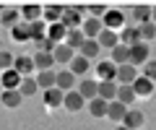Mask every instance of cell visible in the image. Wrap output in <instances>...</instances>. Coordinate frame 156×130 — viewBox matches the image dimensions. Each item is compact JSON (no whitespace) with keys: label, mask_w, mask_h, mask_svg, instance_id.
Returning <instances> with one entry per match:
<instances>
[{"label":"cell","mask_w":156,"mask_h":130,"mask_svg":"<svg viewBox=\"0 0 156 130\" xmlns=\"http://www.w3.org/2000/svg\"><path fill=\"white\" fill-rule=\"evenodd\" d=\"M101 23H104V29H109V31H117V29L128 26V16H125V11H107V16L101 18Z\"/></svg>","instance_id":"6da1fadb"},{"label":"cell","mask_w":156,"mask_h":130,"mask_svg":"<svg viewBox=\"0 0 156 130\" xmlns=\"http://www.w3.org/2000/svg\"><path fill=\"white\" fill-rule=\"evenodd\" d=\"M138 68L135 65H130V62H125V65H117V83L120 86H133L135 81H138Z\"/></svg>","instance_id":"7a4b0ae2"},{"label":"cell","mask_w":156,"mask_h":130,"mask_svg":"<svg viewBox=\"0 0 156 130\" xmlns=\"http://www.w3.org/2000/svg\"><path fill=\"white\" fill-rule=\"evenodd\" d=\"M65 11H68V5H60V3H50V5H44V23L50 26V23H60L62 21V16H65Z\"/></svg>","instance_id":"3957f363"},{"label":"cell","mask_w":156,"mask_h":130,"mask_svg":"<svg viewBox=\"0 0 156 130\" xmlns=\"http://www.w3.org/2000/svg\"><path fill=\"white\" fill-rule=\"evenodd\" d=\"M81 31L86 34V39H99V34L104 31V23H101V18L86 16V21H83V26H81Z\"/></svg>","instance_id":"277c9868"},{"label":"cell","mask_w":156,"mask_h":130,"mask_svg":"<svg viewBox=\"0 0 156 130\" xmlns=\"http://www.w3.org/2000/svg\"><path fill=\"white\" fill-rule=\"evenodd\" d=\"M122 125L128 130H140L146 125V112H140V109H133L130 107L128 109V114H125V120H122Z\"/></svg>","instance_id":"5b68a950"},{"label":"cell","mask_w":156,"mask_h":130,"mask_svg":"<svg viewBox=\"0 0 156 130\" xmlns=\"http://www.w3.org/2000/svg\"><path fill=\"white\" fill-rule=\"evenodd\" d=\"M13 70H16L21 78H29V73H34V57L29 55H16V62H13Z\"/></svg>","instance_id":"8992f818"},{"label":"cell","mask_w":156,"mask_h":130,"mask_svg":"<svg viewBox=\"0 0 156 130\" xmlns=\"http://www.w3.org/2000/svg\"><path fill=\"white\" fill-rule=\"evenodd\" d=\"M42 102H44L47 109H57V107H62V102H65V91L50 89V91H44V94H42Z\"/></svg>","instance_id":"52a82bcc"},{"label":"cell","mask_w":156,"mask_h":130,"mask_svg":"<svg viewBox=\"0 0 156 130\" xmlns=\"http://www.w3.org/2000/svg\"><path fill=\"white\" fill-rule=\"evenodd\" d=\"M42 16H44V8L39 5V3H26V5L21 8V18H23L26 23L42 21Z\"/></svg>","instance_id":"ba28073f"},{"label":"cell","mask_w":156,"mask_h":130,"mask_svg":"<svg viewBox=\"0 0 156 130\" xmlns=\"http://www.w3.org/2000/svg\"><path fill=\"white\" fill-rule=\"evenodd\" d=\"M140 31H138V26H125L122 31H120V44H125V47H135V44H140Z\"/></svg>","instance_id":"9c48e42d"},{"label":"cell","mask_w":156,"mask_h":130,"mask_svg":"<svg viewBox=\"0 0 156 130\" xmlns=\"http://www.w3.org/2000/svg\"><path fill=\"white\" fill-rule=\"evenodd\" d=\"M148 62V44L146 42H140V44H135V47H130V65H146Z\"/></svg>","instance_id":"30bf717a"},{"label":"cell","mask_w":156,"mask_h":130,"mask_svg":"<svg viewBox=\"0 0 156 130\" xmlns=\"http://www.w3.org/2000/svg\"><path fill=\"white\" fill-rule=\"evenodd\" d=\"M78 94L83 96L86 102H91V99H96V96H99V81L83 78L81 83H78Z\"/></svg>","instance_id":"8fae6325"},{"label":"cell","mask_w":156,"mask_h":130,"mask_svg":"<svg viewBox=\"0 0 156 130\" xmlns=\"http://www.w3.org/2000/svg\"><path fill=\"white\" fill-rule=\"evenodd\" d=\"M83 21H86V18L81 16V13H76L70 5H68V11H65V16H62V21H60V23L68 29V31H76V29L83 26Z\"/></svg>","instance_id":"7c38bea8"},{"label":"cell","mask_w":156,"mask_h":130,"mask_svg":"<svg viewBox=\"0 0 156 130\" xmlns=\"http://www.w3.org/2000/svg\"><path fill=\"white\" fill-rule=\"evenodd\" d=\"M96 73L101 81H117V65L112 60H99L96 62Z\"/></svg>","instance_id":"4fadbf2b"},{"label":"cell","mask_w":156,"mask_h":130,"mask_svg":"<svg viewBox=\"0 0 156 130\" xmlns=\"http://www.w3.org/2000/svg\"><path fill=\"white\" fill-rule=\"evenodd\" d=\"M62 107L68 109V112H81V109L86 107V99L78 91H68L65 94V102H62Z\"/></svg>","instance_id":"5bb4252c"},{"label":"cell","mask_w":156,"mask_h":130,"mask_svg":"<svg viewBox=\"0 0 156 130\" xmlns=\"http://www.w3.org/2000/svg\"><path fill=\"white\" fill-rule=\"evenodd\" d=\"M117 89H120L117 81H99V99H104V102H115V99H117Z\"/></svg>","instance_id":"9a60e30c"},{"label":"cell","mask_w":156,"mask_h":130,"mask_svg":"<svg viewBox=\"0 0 156 130\" xmlns=\"http://www.w3.org/2000/svg\"><path fill=\"white\" fill-rule=\"evenodd\" d=\"M21 81H23V78L16 73V70H5V73L0 76V86H3V91H18Z\"/></svg>","instance_id":"2e32d148"},{"label":"cell","mask_w":156,"mask_h":130,"mask_svg":"<svg viewBox=\"0 0 156 130\" xmlns=\"http://www.w3.org/2000/svg\"><path fill=\"white\" fill-rule=\"evenodd\" d=\"M34 68L39 70V73H44V70H52V65H55V55H50V52H34Z\"/></svg>","instance_id":"e0dca14e"},{"label":"cell","mask_w":156,"mask_h":130,"mask_svg":"<svg viewBox=\"0 0 156 130\" xmlns=\"http://www.w3.org/2000/svg\"><path fill=\"white\" fill-rule=\"evenodd\" d=\"M96 42H99L101 50H109V52H112L117 44H120V34H117V31H109V29H104V31L99 34V39H96Z\"/></svg>","instance_id":"ac0fdd59"},{"label":"cell","mask_w":156,"mask_h":130,"mask_svg":"<svg viewBox=\"0 0 156 130\" xmlns=\"http://www.w3.org/2000/svg\"><path fill=\"white\" fill-rule=\"evenodd\" d=\"M133 91H135V96H140V99H148V96L154 94V81H148L146 76H138V81L133 83Z\"/></svg>","instance_id":"d6986e66"},{"label":"cell","mask_w":156,"mask_h":130,"mask_svg":"<svg viewBox=\"0 0 156 130\" xmlns=\"http://www.w3.org/2000/svg\"><path fill=\"white\" fill-rule=\"evenodd\" d=\"M47 39H52L55 44H65L68 29L62 26V23H50V26H47Z\"/></svg>","instance_id":"ffe728a7"},{"label":"cell","mask_w":156,"mask_h":130,"mask_svg":"<svg viewBox=\"0 0 156 130\" xmlns=\"http://www.w3.org/2000/svg\"><path fill=\"white\" fill-rule=\"evenodd\" d=\"M151 8H154V5H133V8H130V18L135 21V26L151 21Z\"/></svg>","instance_id":"44dd1931"},{"label":"cell","mask_w":156,"mask_h":130,"mask_svg":"<svg viewBox=\"0 0 156 130\" xmlns=\"http://www.w3.org/2000/svg\"><path fill=\"white\" fill-rule=\"evenodd\" d=\"M0 102L8 109H18L23 104V96H21V91H3V94H0Z\"/></svg>","instance_id":"7402d4cb"},{"label":"cell","mask_w":156,"mask_h":130,"mask_svg":"<svg viewBox=\"0 0 156 130\" xmlns=\"http://www.w3.org/2000/svg\"><path fill=\"white\" fill-rule=\"evenodd\" d=\"M37 83L42 91H50V89H57V73L52 70H44V73H37Z\"/></svg>","instance_id":"603a6c76"},{"label":"cell","mask_w":156,"mask_h":130,"mask_svg":"<svg viewBox=\"0 0 156 130\" xmlns=\"http://www.w3.org/2000/svg\"><path fill=\"white\" fill-rule=\"evenodd\" d=\"M55 55V62H60V65H70L73 57H76V50H70L68 44H57V50L52 52Z\"/></svg>","instance_id":"cb8c5ba5"},{"label":"cell","mask_w":156,"mask_h":130,"mask_svg":"<svg viewBox=\"0 0 156 130\" xmlns=\"http://www.w3.org/2000/svg\"><path fill=\"white\" fill-rule=\"evenodd\" d=\"M18 23H21V11H11V8H8L5 13H0V26H5V29H16Z\"/></svg>","instance_id":"d4e9b609"},{"label":"cell","mask_w":156,"mask_h":130,"mask_svg":"<svg viewBox=\"0 0 156 130\" xmlns=\"http://www.w3.org/2000/svg\"><path fill=\"white\" fill-rule=\"evenodd\" d=\"M109 60L115 62V65H125V62H130V47H125V44H117L115 50L109 52Z\"/></svg>","instance_id":"484cf974"},{"label":"cell","mask_w":156,"mask_h":130,"mask_svg":"<svg viewBox=\"0 0 156 130\" xmlns=\"http://www.w3.org/2000/svg\"><path fill=\"white\" fill-rule=\"evenodd\" d=\"M125 114H128V107H125V104H120L117 99H115V102H109V112H107V117H109V120H115L117 125H122Z\"/></svg>","instance_id":"4316f807"},{"label":"cell","mask_w":156,"mask_h":130,"mask_svg":"<svg viewBox=\"0 0 156 130\" xmlns=\"http://www.w3.org/2000/svg\"><path fill=\"white\" fill-rule=\"evenodd\" d=\"M107 112H109V102H104L99 96L89 102V114H94V117H107Z\"/></svg>","instance_id":"83f0119b"},{"label":"cell","mask_w":156,"mask_h":130,"mask_svg":"<svg viewBox=\"0 0 156 130\" xmlns=\"http://www.w3.org/2000/svg\"><path fill=\"white\" fill-rule=\"evenodd\" d=\"M11 37H13V42H31V26H29L26 21H21L11 31Z\"/></svg>","instance_id":"f1b7e54d"},{"label":"cell","mask_w":156,"mask_h":130,"mask_svg":"<svg viewBox=\"0 0 156 130\" xmlns=\"http://www.w3.org/2000/svg\"><path fill=\"white\" fill-rule=\"evenodd\" d=\"M99 52H101L99 42H96V39H86V42H83V47L78 50V55H83L86 60H94V57L99 55Z\"/></svg>","instance_id":"f546056e"},{"label":"cell","mask_w":156,"mask_h":130,"mask_svg":"<svg viewBox=\"0 0 156 130\" xmlns=\"http://www.w3.org/2000/svg\"><path fill=\"white\" fill-rule=\"evenodd\" d=\"M73 86H76V76L70 73V70H62V73H57V89L60 91H73Z\"/></svg>","instance_id":"4dcf8cb0"},{"label":"cell","mask_w":156,"mask_h":130,"mask_svg":"<svg viewBox=\"0 0 156 130\" xmlns=\"http://www.w3.org/2000/svg\"><path fill=\"white\" fill-rule=\"evenodd\" d=\"M135 99H138V96H135L133 86H120V89H117V102H120V104H125L128 109H130V104H133Z\"/></svg>","instance_id":"1f68e13d"},{"label":"cell","mask_w":156,"mask_h":130,"mask_svg":"<svg viewBox=\"0 0 156 130\" xmlns=\"http://www.w3.org/2000/svg\"><path fill=\"white\" fill-rule=\"evenodd\" d=\"M89 65H91V60H86L83 55H76L73 57V62H70V73L73 76H81V73H89Z\"/></svg>","instance_id":"d6a6232c"},{"label":"cell","mask_w":156,"mask_h":130,"mask_svg":"<svg viewBox=\"0 0 156 130\" xmlns=\"http://www.w3.org/2000/svg\"><path fill=\"white\" fill-rule=\"evenodd\" d=\"M83 42H86V34L81 31V29H76V31H68V39H65V44L70 47V50H81L83 47Z\"/></svg>","instance_id":"836d02e7"},{"label":"cell","mask_w":156,"mask_h":130,"mask_svg":"<svg viewBox=\"0 0 156 130\" xmlns=\"http://www.w3.org/2000/svg\"><path fill=\"white\" fill-rule=\"evenodd\" d=\"M138 31H140V39H143L146 44L156 39V23H154V21H148V23H140V26H138Z\"/></svg>","instance_id":"e575fe53"},{"label":"cell","mask_w":156,"mask_h":130,"mask_svg":"<svg viewBox=\"0 0 156 130\" xmlns=\"http://www.w3.org/2000/svg\"><path fill=\"white\" fill-rule=\"evenodd\" d=\"M18 91H21V96H31V94H37L39 91V83H37V78H23L21 81V86H18Z\"/></svg>","instance_id":"d590c367"},{"label":"cell","mask_w":156,"mask_h":130,"mask_svg":"<svg viewBox=\"0 0 156 130\" xmlns=\"http://www.w3.org/2000/svg\"><path fill=\"white\" fill-rule=\"evenodd\" d=\"M29 26H31V42H39V39H44V37H47V23H44V18H42V21L29 23Z\"/></svg>","instance_id":"8d00e7d4"},{"label":"cell","mask_w":156,"mask_h":130,"mask_svg":"<svg viewBox=\"0 0 156 130\" xmlns=\"http://www.w3.org/2000/svg\"><path fill=\"white\" fill-rule=\"evenodd\" d=\"M13 62H16V55H11L8 50H3V52H0V73L13 70Z\"/></svg>","instance_id":"74e56055"},{"label":"cell","mask_w":156,"mask_h":130,"mask_svg":"<svg viewBox=\"0 0 156 130\" xmlns=\"http://www.w3.org/2000/svg\"><path fill=\"white\" fill-rule=\"evenodd\" d=\"M107 11H109V8H107L104 3H89V16L91 18H104Z\"/></svg>","instance_id":"f35d334b"},{"label":"cell","mask_w":156,"mask_h":130,"mask_svg":"<svg viewBox=\"0 0 156 130\" xmlns=\"http://www.w3.org/2000/svg\"><path fill=\"white\" fill-rule=\"evenodd\" d=\"M34 47H37V52H50V55L57 50V44L52 39H47V37H44V39H39V42H34Z\"/></svg>","instance_id":"ab89813d"},{"label":"cell","mask_w":156,"mask_h":130,"mask_svg":"<svg viewBox=\"0 0 156 130\" xmlns=\"http://www.w3.org/2000/svg\"><path fill=\"white\" fill-rule=\"evenodd\" d=\"M140 76H146L148 81H154V83H156V60H148V62H146Z\"/></svg>","instance_id":"60d3db41"},{"label":"cell","mask_w":156,"mask_h":130,"mask_svg":"<svg viewBox=\"0 0 156 130\" xmlns=\"http://www.w3.org/2000/svg\"><path fill=\"white\" fill-rule=\"evenodd\" d=\"M151 21H154V23H156V5H154V8H151Z\"/></svg>","instance_id":"b9f144b4"},{"label":"cell","mask_w":156,"mask_h":130,"mask_svg":"<svg viewBox=\"0 0 156 130\" xmlns=\"http://www.w3.org/2000/svg\"><path fill=\"white\" fill-rule=\"evenodd\" d=\"M115 130H128V128H125V125H117V128Z\"/></svg>","instance_id":"7bdbcfd3"},{"label":"cell","mask_w":156,"mask_h":130,"mask_svg":"<svg viewBox=\"0 0 156 130\" xmlns=\"http://www.w3.org/2000/svg\"><path fill=\"white\" fill-rule=\"evenodd\" d=\"M0 52H3V39H0Z\"/></svg>","instance_id":"ee69618b"}]
</instances>
